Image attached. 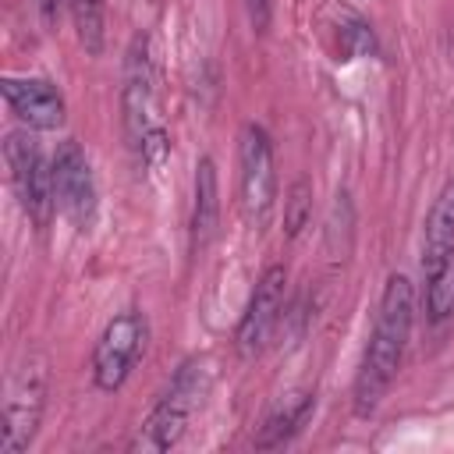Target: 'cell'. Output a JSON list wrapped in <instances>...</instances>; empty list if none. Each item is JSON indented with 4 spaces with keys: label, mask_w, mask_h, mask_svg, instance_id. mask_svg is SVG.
Returning a JSON list of instances; mask_svg holds the SVG:
<instances>
[{
    "label": "cell",
    "mask_w": 454,
    "mask_h": 454,
    "mask_svg": "<svg viewBox=\"0 0 454 454\" xmlns=\"http://www.w3.org/2000/svg\"><path fill=\"white\" fill-rule=\"evenodd\" d=\"M121 110H124V135L138 163L160 167L167 160L170 138L160 121V99H156V74L149 60L145 39H135L124 67V92H121Z\"/></svg>",
    "instance_id": "cell-2"
},
{
    "label": "cell",
    "mask_w": 454,
    "mask_h": 454,
    "mask_svg": "<svg viewBox=\"0 0 454 454\" xmlns=\"http://www.w3.org/2000/svg\"><path fill=\"white\" fill-rule=\"evenodd\" d=\"M238 192L245 220L252 227H266L277 202V170L273 142L259 124H245L238 135Z\"/></svg>",
    "instance_id": "cell-4"
},
{
    "label": "cell",
    "mask_w": 454,
    "mask_h": 454,
    "mask_svg": "<svg viewBox=\"0 0 454 454\" xmlns=\"http://www.w3.org/2000/svg\"><path fill=\"white\" fill-rule=\"evenodd\" d=\"M245 7H248V18H252L255 32H266L270 18H273V0H245Z\"/></svg>",
    "instance_id": "cell-17"
},
{
    "label": "cell",
    "mask_w": 454,
    "mask_h": 454,
    "mask_svg": "<svg viewBox=\"0 0 454 454\" xmlns=\"http://www.w3.org/2000/svg\"><path fill=\"white\" fill-rule=\"evenodd\" d=\"M4 160H7L11 184L18 192L21 209L32 216L35 227H46L50 213L57 209V202H53V163H46L39 142L28 131H11L7 135Z\"/></svg>",
    "instance_id": "cell-6"
},
{
    "label": "cell",
    "mask_w": 454,
    "mask_h": 454,
    "mask_svg": "<svg viewBox=\"0 0 454 454\" xmlns=\"http://www.w3.org/2000/svg\"><path fill=\"white\" fill-rule=\"evenodd\" d=\"M309 216H312V184H309L305 177H298V181L291 184V192H287V213H284L287 234L294 238V234L309 223Z\"/></svg>",
    "instance_id": "cell-16"
},
{
    "label": "cell",
    "mask_w": 454,
    "mask_h": 454,
    "mask_svg": "<svg viewBox=\"0 0 454 454\" xmlns=\"http://www.w3.org/2000/svg\"><path fill=\"white\" fill-rule=\"evenodd\" d=\"M145 348V319L138 312H121L114 316L92 351V380L99 390L114 394L121 390V383L128 380V372L135 369L138 355Z\"/></svg>",
    "instance_id": "cell-7"
},
{
    "label": "cell",
    "mask_w": 454,
    "mask_h": 454,
    "mask_svg": "<svg viewBox=\"0 0 454 454\" xmlns=\"http://www.w3.org/2000/svg\"><path fill=\"white\" fill-rule=\"evenodd\" d=\"M53 202L57 209L74 223V227H89L92 213H96V181H92V167L85 149L67 138L57 145L53 153Z\"/></svg>",
    "instance_id": "cell-8"
},
{
    "label": "cell",
    "mask_w": 454,
    "mask_h": 454,
    "mask_svg": "<svg viewBox=\"0 0 454 454\" xmlns=\"http://www.w3.org/2000/svg\"><path fill=\"white\" fill-rule=\"evenodd\" d=\"M309 411H312V394H309V390L287 394V397L266 415L255 447H262V450H266V447H280L284 440H291V436L301 429V422L309 419Z\"/></svg>",
    "instance_id": "cell-13"
},
{
    "label": "cell",
    "mask_w": 454,
    "mask_h": 454,
    "mask_svg": "<svg viewBox=\"0 0 454 454\" xmlns=\"http://www.w3.org/2000/svg\"><path fill=\"white\" fill-rule=\"evenodd\" d=\"M71 14H74V28L78 39L89 53L103 50V0H67Z\"/></svg>",
    "instance_id": "cell-15"
},
{
    "label": "cell",
    "mask_w": 454,
    "mask_h": 454,
    "mask_svg": "<svg viewBox=\"0 0 454 454\" xmlns=\"http://www.w3.org/2000/svg\"><path fill=\"white\" fill-rule=\"evenodd\" d=\"M411 323H415V287L404 273H390L380 309H376L369 348H365V358H362V369L355 380V411L358 415L376 411V404L390 390V383L401 369L408 337H411Z\"/></svg>",
    "instance_id": "cell-1"
},
{
    "label": "cell",
    "mask_w": 454,
    "mask_h": 454,
    "mask_svg": "<svg viewBox=\"0 0 454 454\" xmlns=\"http://www.w3.org/2000/svg\"><path fill=\"white\" fill-rule=\"evenodd\" d=\"M60 4H64V0H35V7H39V14H43V21H46V25H53V21H57Z\"/></svg>",
    "instance_id": "cell-18"
},
{
    "label": "cell",
    "mask_w": 454,
    "mask_h": 454,
    "mask_svg": "<svg viewBox=\"0 0 454 454\" xmlns=\"http://www.w3.org/2000/svg\"><path fill=\"white\" fill-rule=\"evenodd\" d=\"M46 408V358L28 355L11 383H7V401H4V436H0V454H21L39 429Z\"/></svg>",
    "instance_id": "cell-5"
},
{
    "label": "cell",
    "mask_w": 454,
    "mask_h": 454,
    "mask_svg": "<svg viewBox=\"0 0 454 454\" xmlns=\"http://www.w3.org/2000/svg\"><path fill=\"white\" fill-rule=\"evenodd\" d=\"M216 220H220L216 163H213L209 156H202L199 167H195V206H192V252H195V255L213 241Z\"/></svg>",
    "instance_id": "cell-11"
},
{
    "label": "cell",
    "mask_w": 454,
    "mask_h": 454,
    "mask_svg": "<svg viewBox=\"0 0 454 454\" xmlns=\"http://www.w3.org/2000/svg\"><path fill=\"white\" fill-rule=\"evenodd\" d=\"M450 248H454V177L440 188V195L429 206L426 234H422V270L429 273L433 266H440Z\"/></svg>",
    "instance_id": "cell-12"
},
{
    "label": "cell",
    "mask_w": 454,
    "mask_h": 454,
    "mask_svg": "<svg viewBox=\"0 0 454 454\" xmlns=\"http://www.w3.org/2000/svg\"><path fill=\"white\" fill-rule=\"evenodd\" d=\"M426 277H429L426 280V312H429L433 323H440L454 312V248Z\"/></svg>",
    "instance_id": "cell-14"
},
{
    "label": "cell",
    "mask_w": 454,
    "mask_h": 454,
    "mask_svg": "<svg viewBox=\"0 0 454 454\" xmlns=\"http://www.w3.org/2000/svg\"><path fill=\"white\" fill-rule=\"evenodd\" d=\"M0 92L7 99V106L14 110V117L21 124H28L32 131H53L64 124V96L53 82L46 78H4Z\"/></svg>",
    "instance_id": "cell-10"
},
{
    "label": "cell",
    "mask_w": 454,
    "mask_h": 454,
    "mask_svg": "<svg viewBox=\"0 0 454 454\" xmlns=\"http://www.w3.org/2000/svg\"><path fill=\"white\" fill-rule=\"evenodd\" d=\"M284 294H287V270L270 266L259 277V284L252 291V301H248V309L241 316V326H238V351L245 358L259 355L270 344V337L280 323V312H284Z\"/></svg>",
    "instance_id": "cell-9"
},
{
    "label": "cell",
    "mask_w": 454,
    "mask_h": 454,
    "mask_svg": "<svg viewBox=\"0 0 454 454\" xmlns=\"http://www.w3.org/2000/svg\"><path fill=\"white\" fill-rule=\"evenodd\" d=\"M209 387V369L206 362L192 358L177 369V376L170 380L167 394L160 397V404L149 411V419L138 426L135 440H131V450H145V454H160V450H170L181 436H184V426L192 419V411L202 404V394Z\"/></svg>",
    "instance_id": "cell-3"
}]
</instances>
